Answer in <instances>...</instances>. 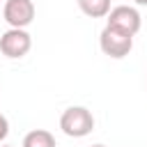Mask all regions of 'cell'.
I'll return each mask as SVG.
<instances>
[{
    "label": "cell",
    "mask_w": 147,
    "mask_h": 147,
    "mask_svg": "<svg viewBox=\"0 0 147 147\" xmlns=\"http://www.w3.org/2000/svg\"><path fill=\"white\" fill-rule=\"evenodd\" d=\"M60 129L69 138H85L94 129V115L85 106H69L60 115Z\"/></svg>",
    "instance_id": "cell-1"
},
{
    "label": "cell",
    "mask_w": 147,
    "mask_h": 147,
    "mask_svg": "<svg viewBox=\"0 0 147 147\" xmlns=\"http://www.w3.org/2000/svg\"><path fill=\"white\" fill-rule=\"evenodd\" d=\"M108 28L113 30H119L129 37H136L140 32V25H142V18H140V11L136 7H129V5H117L110 9L108 14Z\"/></svg>",
    "instance_id": "cell-2"
},
{
    "label": "cell",
    "mask_w": 147,
    "mask_h": 147,
    "mask_svg": "<svg viewBox=\"0 0 147 147\" xmlns=\"http://www.w3.org/2000/svg\"><path fill=\"white\" fill-rule=\"evenodd\" d=\"M99 46L103 51V55L113 57V60H122L131 53L133 48V37L119 32V30H113V28H103L101 34H99Z\"/></svg>",
    "instance_id": "cell-3"
},
{
    "label": "cell",
    "mask_w": 147,
    "mask_h": 147,
    "mask_svg": "<svg viewBox=\"0 0 147 147\" xmlns=\"http://www.w3.org/2000/svg\"><path fill=\"white\" fill-rule=\"evenodd\" d=\"M32 48V37L25 32V30H18V28H9L2 37H0V53L9 60H18V57H25Z\"/></svg>",
    "instance_id": "cell-4"
},
{
    "label": "cell",
    "mask_w": 147,
    "mask_h": 147,
    "mask_svg": "<svg viewBox=\"0 0 147 147\" xmlns=\"http://www.w3.org/2000/svg\"><path fill=\"white\" fill-rule=\"evenodd\" d=\"M34 14H37V9H34L32 0H7L5 7H2L5 21L11 28H18V30H25L34 21Z\"/></svg>",
    "instance_id": "cell-5"
},
{
    "label": "cell",
    "mask_w": 147,
    "mask_h": 147,
    "mask_svg": "<svg viewBox=\"0 0 147 147\" xmlns=\"http://www.w3.org/2000/svg\"><path fill=\"white\" fill-rule=\"evenodd\" d=\"M23 147H57L55 145V136L46 129H34L30 133H25L23 138Z\"/></svg>",
    "instance_id": "cell-6"
},
{
    "label": "cell",
    "mask_w": 147,
    "mask_h": 147,
    "mask_svg": "<svg viewBox=\"0 0 147 147\" xmlns=\"http://www.w3.org/2000/svg\"><path fill=\"white\" fill-rule=\"evenodd\" d=\"M78 7L90 18H103L110 14V0H78Z\"/></svg>",
    "instance_id": "cell-7"
},
{
    "label": "cell",
    "mask_w": 147,
    "mask_h": 147,
    "mask_svg": "<svg viewBox=\"0 0 147 147\" xmlns=\"http://www.w3.org/2000/svg\"><path fill=\"white\" fill-rule=\"evenodd\" d=\"M7 133H9V122H7V117L0 113V142L7 138Z\"/></svg>",
    "instance_id": "cell-8"
},
{
    "label": "cell",
    "mask_w": 147,
    "mask_h": 147,
    "mask_svg": "<svg viewBox=\"0 0 147 147\" xmlns=\"http://www.w3.org/2000/svg\"><path fill=\"white\" fill-rule=\"evenodd\" d=\"M133 2H136V5H142V7L147 5V0H133Z\"/></svg>",
    "instance_id": "cell-9"
},
{
    "label": "cell",
    "mask_w": 147,
    "mask_h": 147,
    "mask_svg": "<svg viewBox=\"0 0 147 147\" xmlns=\"http://www.w3.org/2000/svg\"><path fill=\"white\" fill-rule=\"evenodd\" d=\"M92 147H106V145H101V142H99V145H92Z\"/></svg>",
    "instance_id": "cell-10"
},
{
    "label": "cell",
    "mask_w": 147,
    "mask_h": 147,
    "mask_svg": "<svg viewBox=\"0 0 147 147\" xmlns=\"http://www.w3.org/2000/svg\"><path fill=\"white\" fill-rule=\"evenodd\" d=\"M0 147H11V145H0Z\"/></svg>",
    "instance_id": "cell-11"
}]
</instances>
